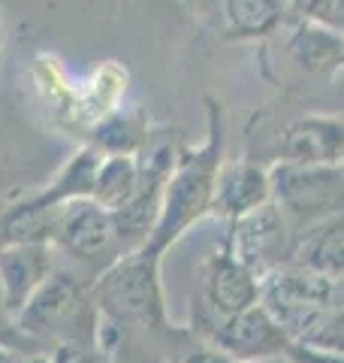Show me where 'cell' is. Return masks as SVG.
<instances>
[{"instance_id": "24", "label": "cell", "mask_w": 344, "mask_h": 363, "mask_svg": "<svg viewBox=\"0 0 344 363\" xmlns=\"http://www.w3.org/2000/svg\"><path fill=\"white\" fill-rule=\"evenodd\" d=\"M178 363H236L233 357H227L221 348H197V351H190V354H185Z\"/></svg>"}, {"instance_id": "21", "label": "cell", "mask_w": 344, "mask_h": 363, "mask_svg": "<svg viewBox=\"0 0 344 363\" xmlns=\"http://www.w3.org/2000/svg\"><path fill=\"white\" fill-rule=\"evenodd\" d=\"M284 357L290 363H344V354H338V351L311 348L305 342H290L287 351H284Z\"/></svg>"}, {"instance_id": "13", "label": "cell", "mask_w": 344, "mask_h": 363, "mask_svg": "<svg viewBox=\"0 0 344 363\" xmlns=\"http://www.w3.org/2000/svg\"><path fill=\"white\" fill-rule=\"evenodd\" d=\"M287 52L305 73L329 76L344 67V30L320 25L314 18H302L287 43Z\"/></svg>"}, {"instance_id": "10", "label": "cell", "mask_w": 344, "mask_h": 363, "mask_svg": "<svg viewBox=\"0 0 344 363\" xmlns=\"http://www.w3.org/2000/svg\"><path fill=\"white\" fill-rule=\"evenodd\" d=\"M52 272L55 260L49 242L0 245V297H4V306L13 315V321Z\"/></svg>"}, {"instance_id": "28", "label": "cell", "mask_w": 344, "mask_h": 363, "mask_svg": "<svg viewBox=\"0 0 344 363\" xmlns=\"http://www.w3.org/2000/svg\"><path fill=\"white\" fill-rule=\"evenodd\" d=\"M341 303H344V281H341Z\"/></svg>"}, {"instance_id": "23", "label": "cell", "mask_w": 344, "mask_h": 363, "mask_svg": "<svg viewBox=\"0 0 344 363\" xmlns=\"http://www.w3.org/2000/svg\"><path fill=\"white\" fill-rule=\"evenodd\" d=\"M0 342H4V345H13V348H21V345H30V342H33V339H28V336L16 327L13 315H9L6 306H4V297H0Z\"/></svg>"}, {"instance_id": "4", "label": "cell", "mask_w": 344, "mask_h": 363, "mask_svg": "<svg viewBox=\"0 0 344 363\" xmlns=\"http://www.w3.org/2000/svg\"><path fill=\"white\" fill-rule=\"evenodd\" d=\"M272 200L284 218L317 224L344 212V164H284L269 169Z\"/></svg>"}, {"instance_id": "11", "label": "cell", "mask_w": 344, "mask_h": 363, "mask_svg": "<svg viewBox=\"0 0 344 363\" xmlns=\"http://www.w3.org/2000/svg\"><path fill=\"white\" fill-rule=\"evenodd\" d=\"M275 155L284 164H341L344 121L329 116L296 118L281 130Z\"/></svg>"}, {"instance_id": "20", "label": "cell", "mask_w": 344, "mask_h": 363, "mask_svg": "<svg viewBox=\"0 0 344 363\" xmlns=\"http://www.w3.org/2000/svg\"><path fill=\"white\" fill-rule=\"evenodd\" d=\"M305 18H314L320 25L344 30V0H305Z\"/></svg>"}, {"instance_id": "9", "label": "cell", "mask_w": 344, "mask_h": 363, "mask_svg": "<svg viewBox=\"0 0 344 363\" xmlns=\"http://www.w3.org/2000/svg\"><path fill=\"white\" fill-rule=\"evenodd\" d=\"M202 297L214 315L229 318L263 300V279L224 242L221 252H214L202 267Z\"/></svg>"}, {"instance_id": "17", "label": "cell", "mask_w": 344, "mask_h": 363, "mask_svg": "<svg viewBox=\"0 0 344 363\" xmlns=\"http://www.w3.org/2000/svg\"><path fill=\"white\" fill-rule=\"evenodd\" d=\"M142 124L136 116H124V112H112V116L97 121V145L109 155H133L142 143Z\"/></svg>"}, {"instance_id": "22", "label": "cell", "mask_w": 344, "mask_h": 363, "mask_svg": "<svg viewBox=\"0 0 344 363\" xmlns=\"http://www.w3.org/2000/svg\"><path fill=\"white\" fill-rule=\"evenodd\" d=\"M52 363H97V354L82 342H57L52 351Z\"/></svg>"}, {"instance_id": "16", "label": "cell", "mask_w": 344, "mask_h": 363, "mask_svg": "<svg viewBox=\"0 0 344 363\" xmlns=\"http://www.w3.org/2000/svg\"><path fill=\"white\" fill-rule=\"evenodd\" d=\"M284 16L281 0H224L229 37H266Z\"/></svg>"}, {"instance_id": "12", "label": "cell", "mask_w": 344, "mask_h": 363, "mask_svg": "<svg viewBox=\"0 0 344 363\" xmlns=\"http://www.w3.org/2000/svg\"><path fill=\"white\" fill-rule=\"evenodd\" d=\"M272 200V182L269 169H263L251 161H239L233 167L221 169L214 191V209L227 215L229 221L242 218V215L260 209L263 203Z\"/></svg>"}, {"instance_id": "19", "label": "cell", "mask_w": 344, "mask_h": 363, "mask_svg": "<svg viewBox=\"0 0 344 363\" xmlns=\"http://www.w3.org/2000/svg\"><path fill=\"white\" fill-rule=\"evenodd\" d=\"M124 82H127V76H124L118 67H112V64L103 67V70L97 73V79H94V85H91V97H88L85 109L97 121L112 116L115 104H118V97L124 94Z\"/></svg>"}, {"instance_id": "1", "label": "cell", "mask_w": 344, "mask_h": 363, "mask_svg": "<svg viewBox=\"0 0 344 363\" xmlns=\"http://www.w3.org/2000/svg\"><path fill=\"white\" fill-rule=\"evenodd\" d=\"M209 104V140L200 149H188L176 157V167L166 179L164 203L151 236L145 240L139 252L148 257H164V252L188 230L193 221H200L205 212L214 209V191L217 176H221V157H224V106L214 100Z\"/></svg>"}, {"instance_id": "14", "label": "cell", "mask_w": 344, "mask_h": 363, "mask_svg": "<svg viewBox=\"0 0 344 363\" xmlns=\"http://www.w3.org/2000/svg\"><path fill=\"white\" fill-rule=\"evenodd\" d=\"M290 260L317 276L344 281V212L308 227V233L293 248Z\"/></svg>"}, {"instance_id": "25", "label": "cell", "mask_w": 344, "mask_h": 363, "mask_svg": "<svg viewBox=\"0 0 344 363\" xmlns=\"http://www.w3.org/2000/svg\"><path fill=\"white\" fill-rule=\"evenodd\" d=\"M21 363H52V357L49 354H28Z\"/></svg>"}, {"instance_id": "18", "label": "cell", "mask_w": 344, "mask_h": 363, "mask_svg": "<svg viewBox=\"0 0 344 363\" xmlns=\"http://www.w3.org/2000/svg\"><path fill=\"white\" fill-rule=\"evenodd\" d=\"M293 342H305L311 348L344 354V303H336V306H329V309H323L305 327V333L299 339H293Z\"/></svg>"}, {"instance_id": "7", "label": "cell", "mask_w": 344, "mask_h": 363, "mask_svg": "<svg viewBox=\"0 0 344 363\" xmlns=\"http://www.w3.org/2000/svg\"><path fill=\"white\" fill-rule=\"evenodd\" d=\"M52 242L57 248H64L70 257L85 260V264H100L103 257H115L121 252L112 212L103 209L91 197L64 203L61 212H57Z\"/></svg>"}, {"instance_id": "2", "label": "cell", "mask_w": 344, "mask_h": 363, "mask_svg": "<svg viewBox=\"0 0 344 363\" xmlns=\"http://www.w3.org/2000/svg\"><path fill=\"white\" fill-rule=\"evenodd\" d=\"M160 260L145 252H130L103 269L94 285V306L118 324L164 327V291Z\"/></svg>"}, {"instance_id": "6", "label": "cell", "mask_w": 344, "mask_h": 363, "mask_svg": "<svg viewBox=\"0 0 344 363\" xmlns=\"http://www.w3.org/2000/svg\"><path fill=\"white\" fill-rule=\"evenodd\" d=\"M227 242L236 252V257L248 264L260 279H266L269 272L290 264L293 257L287 218L275 206V200L263 203L260 209L242 215V218H236Z\"/></svg>"}, {"instance_id": "5", "label": "cell", "mask_w": 344, "mask_h": 363, "mask_svg": "<svg viewBox=\"0 0 344 363\" xmlns=\"http://www.w3.org/2000/svg\"><path fill=\"white\" fill-rule=\"evenodd\" d=\"M341 297V281H332L326 276L290 264L278 267L263 279V306L272 312V318L278 321L287 336L299 339L305 333V327L314 318L336 306Z\"/></svg>"}, {"instance_id": "26", "label": "cell", "mask_w": 344, "mask_h": 363, "mask_svg": "<svg viewBox=\"0 0 344 363\" xmlns=\"http://www.w3.org/2000/svg\"><path fill=\"white\" fill-rule=\"evenodd\" d=\"M214 4H224V0H193V6H200V9H212Z\"/></svg>"}, {"instance_id": "15", "label": "cell", "mask_w": 344, "mask_h": 363, "mask_svg": "<svg viewBox=\"0 0 344 363\" xmlns=\"http://www.w3.org/2000/svg\"><path fill=\"white\" fill-rule=\"evenodd\" d=\"M136 188H139V164L130 155H109L103 157V164L97 169L91 200H97L109 212H118L133 200Z\"/></svg>"}, {"instance_id": "8", "label": "cell", "mask_w": 344, "mask_h": 363, "mask_svg": "<svg viewBox=\"0 0 344 363\" xmlns=\"http://www.w3.org/2000/svg\"><path fill=\"white\" fill-rule=\"evenodd\" d=\"M209 336H212V345L221 348L236 363H251L260 357L284 354L287 345L293 342L263 303L251 306L245 312L229 315V318H221V324Z\"/></svg>"}, {"instance_id": "3", "label": "cell", "mask_w": 344, "mask_h": 363, "mask_svg": "<svg viewBox=\"0 0 344 363\" xmlns=\"http://www.w3.org/2000/svg\"><path fill=\"white\" fill-rule=\"evenodd\" d=\"M97 306L88 303L85 288L70 272H52L16 315V327L28 339H57V342H88L94 339Z\"/></svg>"}, {"instance_id": "27", "label": "cell", "mask_w": 344, "mask_h": 363, "mask_svg": "<svg viewBox=\"0 0 344 363\" xmlns=\"http://www.w3.org/2000/svg\"><path fill=\"white\" fill-rule=\"evenodd\" d=\"M0 363H13V357H9L6 348H0Z\"/></svg>"}]
</instances>
